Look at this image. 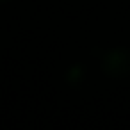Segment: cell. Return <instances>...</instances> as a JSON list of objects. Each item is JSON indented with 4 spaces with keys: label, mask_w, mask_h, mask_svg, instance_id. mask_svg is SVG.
<instances>
[{
    "label": "cell",
    "mask_w": 130,
    "mask_h": 130,
    "mask_svg": "<svg viewBox=\"0 0 130 130\" xmlns=\"http://www.w3.org/2000/svg\"><path fill=\"white\" fill-rule=\"evenodd\" d=\"M0 2H6V0H0Z\"/></svg>",
    "instance_id": "2"
},
{
    "label": "cell",
    "mask_w": 130,
    "mask_h": 130,
    "mask_svg": "<svg viewBox=\"0 0 130 130\" xmlns=\"http://www.w3.org/2000/svg\"><path fill=\"white\" fill-rule=\"evenodd\" d=\"M102 68L110 77H125L130 73V52L126 48L110 50L102 59Z\"/></svg>",
    "instance_id": "1"
}]
</instances>
